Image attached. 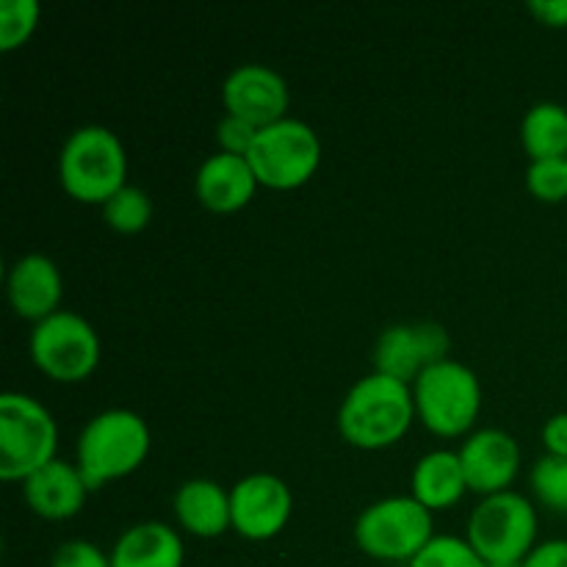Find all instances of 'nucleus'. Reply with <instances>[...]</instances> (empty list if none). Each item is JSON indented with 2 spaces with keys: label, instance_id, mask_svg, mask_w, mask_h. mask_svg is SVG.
<instances>
[{
  "label": "nucleus",
  "instance_id": "1",
  "mask_svg": "<svg viewBox=\"0 0 567 567\" xmlns=\"http://www.w3.org/2000/svg\"><path fill=\"white\" fill-rule=\"evenodd\" d=\"M415 419L413 388L385 374L360 377L338 408V432L360 452H385L410 432Z\"/></svg>",
  "mask_w": 567,
  "mask_h": 567
},
{
  "label": "nucleus",
  "instance_id": "2",
  "mask_svg": "<svg viewBox=\"0 0 567 567\" xmlns=\"http://www.w3.org/2000/svg\"><path fill=\"white\" fill-rule=\"evenodd\" d=\"M153 432L127 408H111L86 421L75 441V465L89 491L136 474L150 457Z\"/></svg>",
  "mask_w": 567,
  "mask_h": 567
},
{
  "label": "nucleus",
  "instance_id": "3",
  "mask_svg": "<svg viewBox=\"0 0 567 567\" xmlns=\"http://www.w3.org/2000/svg\"><path fill=\"white\" fill-rule=\"evenodd\" d=\"M59 183L75 203L103 208L127 186V153L105 125H83L66 136L59 153Z\"/></svg>",
  "mask_w": 567,
  "mask_h": 567
},
{
  "label": "nucleus",
  "instance_id": "4",
  "mask_svg": "<svg viewBox=\"0 0 567 567\" xmlns=\"http://www.w3.org/2000/svg\"><path fill=\"white\" fill-rule=\"evenodd\" d=\"M415 419L435 437H468L482 415V382L471 365L446 358L415 377Z\"/></svg>",
  "mask_w": 567,
  "mask_h": 567
},
{
  "label": "nucleus",
  "instance_id": "5",
  "mask_svg": "<svg viewBox=\"0 0 567 567\" xmlns=\"http://www.w3.org/2000/svg\"><path fill=\"white\" fill-rule=\"evenodd\" d=\"M432 540L435 518L410 493L380 498L354 520V543L377 563L410 565Z\"/></svg>",
  "mask_w": 567,
  "mask_h": 567
},
{
  "label": "nucleus",
  "instance_id": "6",
  "mask_svg": "<svg viewBox=\"0 0 567 567\" xmlns=\"http://www.w3.org/2000/svg\"><path fill=\"white\" fill-rule=\"evenodd\" d=\"M59 452V424L39 399L20 391L0 396V480L25 482Z\"/></svg>",
  "mask_w": 567,
  "mask_h": 567
},
{
  "label": "nucleus",
  "instance_id": "7",
  "mask_svg": "<svg viewBox=\"0 0 567 567\" xmlns=\"http://www.w3.org/2000/svg\"><path fill=\"white\" fill-rule=\"evenodd\" d=\"M537 509L524 493L504 491L471 509L465 540L487 565L524 563L537 546Z\"/></svg>",
  "mask_w": 567,
  "mask_h": 567
},
{
  "label": "nucleus",
  "instance_id": "8",
  "mask_svg": "<svg viewBox=\"0 0 567 567\" xmlns=\"http://www.w3.org/2000/svg\"><path fill=\"white\" fill-rule=\"evenodd\" d=\"M28 352L39 374L59 385H78L97 371L103 349L92 321L75 310L61 308L50 319L33 324Z\"/></svg>",
  "mask_w": 567,
  "mask_h": 567
},
{
  "label": "nucleus",
  "instance_id": "9",
  "mask_svg": "<svg viewBox=\"0 0 567 567\" xmlns=\"http://www.w3.org/2000/svg\"><path fill=\"white\" fill-rule=\"evenodd\" d=\"M247 161L260 186L271 192H293L319 172L321 138L308 122L286 116L275 125L260 127Z\"/></svg>",
  "mask_w": 567,
  "mask_h": 567
},
{
  "label": "nucleus",
  "instance_id": "10",
  "mask_svg": "<svg viewBox=\"0 0 567 567\" xmlns=\"http://www.w3.org/2000/svg\"><path fill=\"white\" fill-rule=\"evenodd\" d=\"M293 515V493L275 474H249L230 487L233 532L249 543L275 540Z\"/></svg>",
  "mask_w": 567,
  "mask_h": 567
},
{
  "label": "nucleus",
  "instance_id": "11",
  "mask_svg": "<svg viewBox=\"0 0 567 567\" xmlns=\"http://www.w3.org/2000/svg\"><path fill=\"white\" fill-rule=\"evenodd\" d=\"M449 349L452 338L435 321L391 324L374 343V371L413 385L421 371L449 358Z\"/></svg>",
  "mask_w": 567,
  "mask_h": 567
},
{
  "label": "nucleus",
  "instance_id": "12",
  "mask_svg": "<svg viewBox=\"0 0 567 567\" xmlns=\"http://www.w3.org/2000/svg\"><path fill=\"white\" fill-rule=\"evenodd\" d=\"M221 105L225 114L238 116L260 131L286 120L291 109V89L275 66L241 64L221 83Z\"/></svg>",
  "mask_w": 567,
  "mask_h": 567
},
{
  "label": "nucleus",
  "instance_id": "13",
  "mask_svg": "<svg viewBox=\"0 0 567 567\" xmlns=\"http://www.w3.org/2000/svg\"><path fill=\"white\" fill-rule=\"evenodd\" d=\"M468 493L487 498L513 487L520 471V446L498 426L474 430L457 449Z\"/></svg>",
  "mask_w": 567,
  "mask_h": 567
},
{
  "label": "nucleus",
  "instance_id": "14",
  "mask_svg": "<svg viewBox=\"0 0 567 567\" xmlns=\"http://www.w3.org/2000/svg\"><path fill=\"white\" fill-rule=\"evenodd\" d=\"M6 293H9L14 316L39 324V321L50 319L61 310L64 277H61L55 260L48 255H22L11 264L9 275H6Z\"/></svg>",
  "mask_w": 567,
  "mask_h": 567
},
{
  "label": "nucleus",
  "instance_id": "15",
  "mask_svg": "<svg viewBox=\"0 0 567 567\" xmlns=\"http://www.w3.org/2000/svg\"><path fill=\"white\" fill-rule=\"evenodd\" d=\"M20 485L28 509L37 518L53 520V524L81 515V509L86 507L89 493H92L78 465L66 463V460H53V463L39 468L37 474H31Z\"/></svg>",
  "mask_w": 567,
  "mask_h": 567
},
{
  "label": "nucleus",
  "instance_id": "16",
  "mask_svg": "<svg viewBox=\"0 0 567 567\" xmlns=\"http://www.w3.org/2000/svg\"><path fill=\"white\" fill-rule=\"evenodd\" d=\"M258 188V177L241 155H208L194 175V194L210 214H236L247 208Z\"/></svg>",
  "mask_w": 567,
  "mask_h": 567
},
{
  "label": "nucleus",
  "instance_id": "17",
  "mask_svg": "<svg viewBox=\"0 0 567 567\" xmlns=\"http://www.w3.org/2000/svg\"><path fill=\"white\" fill-rule=\"evenodd\" d=\"M172 513H175L177 526L199 540H216L227 529H233L230 491L203 476L186 480L177 487L172 498Z\"/></svg>",
  "mask_w": 567,
  "mask_h": 567
},
{
  "label": "nucleus",
  "instance_id": "18",
  "mask_svg": "<svg viewBox=\"0 0 567 567\" xmlns=\"http://www.w3.org/2000/svg\"><path fill=\"white\" fill-rule=\"evenodd\" d=\"M186 546L175 526L142 520L127 526L111 546V567H183Z\"/></svg>",
  "mask_w": 567,
  "mask_h": 567
},
{
  "label": "nucleus",
  "instance_id": "19",
  "mask_svg": "<svg viewBox=\"0 0 567 567\" xmlns=\"http://www.w3.org/2000/svg\"><path fill=\"white\" fill-rule=\"evenodd\" d=\"M465 493H468V482H465L463 463H460V454L449 449L424 454L410 474V496L424 504L432 515L457 507Z\"/></svg>",
  "mask_w": 567,
  "mask_h": 567
},
{
  "label": "nucleus",
  "instance_id": "20",
  "mask_svg": "<svg viewBox=\"0 0 567 567\" xmlns=\"http://www.w3.org/2000/svg\"><path fill=\"white\" fill-rule=\"evenodd\" d=\"M520 144L529 161L567 158V109L551 100L535 103L520 120Z\"/></svg>",
  "mask_w": 567,
  "mask_h": 567
},
{
  "label": "nucleus",
  "instance_id": "21",
  "mask_svg": "<svg viewBox=\"0 0 567 567\" xmlns=\"http://www.w3.org/2000/svg\"><path fill=\"white\" fill-rule=\"evenodd\" d=\"M100 210H103V221L111 230L120 233V236H136V233L147 230V225L153 221L155 205L144 188L127 183Z\"/></svg>",
  "mask_w": 567,
  "mask_h": 567
},
{
  "label": "nucleus",
  "instance_id": "22",
  "mask_svg": "<svg viewBox=\"0 0 567 567\" xmlns=\"http://www.w3.org/2000/svg\"><path fill=\"white\" fill-rule=\"evenodd\" d=\"M532 496L540 507L557 515H567V460L543 454L529 474Z\"/></svg>",
  "mask_w": 567,
  "mask_h": 567
},
{
  "label": "nucleus",
  "instance_id": "23",
  "mask_svg": "<svg viewBox=\"0 0 567 567\" xmlns=\"http://www.w3.org/2000/svg\"><path fill=\"white\" fill-rule=\"evenodd\" d=\"M42 6L37 0H3L0 3V53H14L25 48L37 33Z\"/></svg>",
  "mask_w": 567,
  "mask_h": 567
},
{
  "label": "nucleus",
  "instance_id": "24",
  "mask_svg": "<svg viewBox=\"0 0 567 567\" xmlns=\"http://www.w3.org/2000/svg\"><path fill=\"white\" fill-rule=\"evenodd\" d=\"M408 567H491L460 535H435V540Z\"/></svg>",
  "mask_w": 567,
  "mask_h": 567
},
{
  "label": "nucleus",
  "instance_id": "25",
  "mask_svg": "<svg viewBox=\"0 0 567 567\" xmlns=\"http://www.w3.org/2000/svg\"><path fill=\"white\" fill-rule=\"evenodd\" d=\"M526 188L540 203H565L567 199V158L529 161Z\"/></svg>",
  "mask_w": 567,
  "mask_h": 567
},
{
  "label": "nucleus",
  "instance_id": "26",
  "mask_svg": "<svg viewBox=\"0 0 567 567\" xmlns=\"http://www.w3.org/2000/svg\"><path fill=\"white\" fill-rule=\"evenodd\" d=\"M255 138H258V127L238 120V116L233 114H225L219 120V125H216V144H219V153L241 155V158H247Z\"/></svg>",
  "mask_w": 567,
  "mask_h": 567
},
{
  "label": "nucleus",
  "instance_id": "27",
  "mask_svg": "<svg viewBox=\"0 0 567 567\" xmlns=\"http://www.w3.org/2000/svg\"><path fill=\"white\" fill-rule=\"evenodd\" d=\"M50 567H111V554L89 540H66L53 551Z\"/></svg>",
  "mask_w": 567,
  "mask_h": 567
},
{
  "label": "nucleus",
  "instance_id": "28",
  "mask_svg": "<svg viewBox=\"0 0 567 567\" xmlns=\"http://www.w3.org/2000/svg\"><path fill=\"white\" fill-rule=\"evenodd\" d=\"M543 449L551 457H565L567 460V413H557L543 424Z\"/></svg>",
  "mask_w": 567,
  "mask_h": 567
},
{
  "label": "nucleus",
  "instance_id": "29",
  "mask_svg": "<svg viewBox=\"0 0 567 567\" xmlns=\"http://www.w3.org/2000/svg\"><path fill=\"white\" fill-rule=\"evenodd\" d=\"M524 567H567V540L537 543L535 551L524 559Z\"/></svg>",
  "mask_w": 567,
  "mask_h": 567
},
{
  "label": "nucleus",
  "instance_id": "30",
  "mask_svg": "<svg viewBox=\"0 0 567 567\" xmlns=\"http://www.w3.org/2000/svg\"><path fill=\"white\" fill-rule=\"evenodd\" d=\"M529 14L546 28H567V0H532Z\"/></svg>",
  "mask_w": 567,
  "mask_h": 567
},
{
  "label": "nucleus",
  "instance_id": "31",
  "mask_svg": "<svg viewBox=\"0 0 567 567\" xmlns=\"http://www.w3.org/2000/svg\"><path fill=\"white\" fill-rule=\"evenodd\" d=\"M491 567H524V563H509V565H491Z\"/></svg>",
  "mask_w": 567,
  "mask_h": 567
}]
</instances>
